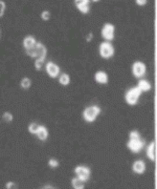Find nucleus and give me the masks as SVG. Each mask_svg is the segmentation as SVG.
I'll return each mask as SVG.
<instances>
[{
	"instance_id": "obj_1",
	"label": "nucleus",
	"mask_w": 157,
	"mask_h": 189,
	"mask_svg": "<svg viewBox=\"0 0 157 189\" xmlns=\"http://www.w3.org/2000/svg\"><path fill=\"white\" fill-rule=\"evenodd\" d=\"M101 114V108L97 105H92V106L87 107L85 110H84V119H85L87 122H93L95 121L97 116Z\"/></svg>"
},
{
	"instance_id": "obj_2",
	"label": "nucleus",
	"mask_w": 157,
	"mask_h": 189,
	"mask_svg": "<svg viewBox=\"0 0 157 189\" xmlns=\"http://www.w3.org/2000/svg\"><path fill=\"white\" fill-rule=\"evenodd\" d=\"M141 95V91L138 87L130 88L129 91L126 93V101H127L128 104L135 105L136 103H137Z\"/></svg>"
},
{
	"instance_id": "obj_3",
	"label": "nucleus",
	"mask_w": 157,
	"mask_h": 189,
	"mask_svg": "<svg viewBox=\"0 0 157 189\" xmlns=\"http://www.w3.org/2000/svg\"><path fill=\"white\" fill-rule=\"evenodd\" d=\"M143 146H145V141L141 140V138H138V139H130L127 143V147L134 154L139 152L143 148Z\"/></svg>"
},
{
	"instance_id": "obj_4",
	"label": "nucleus",
	"mask_w": 157,
	"mask_h": 189,
	"mask_svg": "<svg viewBox=\"0 0 157 189\" xmlns=\"http://www.w3.org/2000/svg\"><path fill=\"white\" fill-rule=\"evenodd\" d=\"M99 54L104 59H109L114 55V47L108 42H104L99 46Z\"/></svg>"
},
{
	"instance_id": "obj_5",
	"label": "nucleus",
	"mask_w": 157,
	"mask_h": 189,
	"mask_svg": "<svg viewBox=\"0 0 157 189\" xmlns=\"http://www.w3.org/2000/svg\"><path fill=\"white\" fill-rule=\"evenodd\" d=\"M114 32H115L114 25L111 24V23H106L102 28L103 38L111 41V40H113V38H114Z\"/></svg>"
},
{
	"instance_id": "obj_6",
	"label": "nucleus",
	"mask_w": 157,
	"mask_h": 189,
	"mask_svg": "<svg viewBox=\"0 0 157 189\" xmlns=\"http://www.w3.org/2000/svg\"><path fill=\"white\" fill-rule=\"evenodd\" d=\"M132 73L136 78L143 77V75L146 74V65H145V63L141 62V61L134 62V64L132 66Z\"/></svg>"
},
{
	"instance_id": "obj_7",
	"label": "nucleus",
	"mask_w": 157,
	"mask_h": 189,
	"mask_svg": "<svg viewBox=\"0 0 157 189\" xmlns=\"http://www.w3.org/2000/svg\"><path fill=\"white\" fill-rule=\"evenodd\" d=\"M75 171L77 173V178H80L84 182L87 181L89 177H90V169L88 167H86V166H83V165H80V166L75 167Z\"/></svg>"
},
{
	"instance_id": "obj_8",
	"label": "nucleus",
	"mask_w": 157,
	"mask_h": 189,
	"mask_svg": "<svg viewBox=\"0 0 157 189\" xmlns=\"http://www.w3.org/2000/svg\"><path fill=\"white\" fill-rule=\"evenodd\" d=\"M45 57H46V47L40 42H37L36 44V56L35 58H37V60H42L44 61Z\"/></svg>"
},
{
	"instance_id": "obj_9",
	"label": "nucleus",
	"mask_w": 157,
	"mask_h": 189,
	"mask_svg": "<svg viewBox=\"0 0 157 189\" xmlns=\"http://www.w3.org/2000/svg\"><path fill=\"white\" fill-rule=\"evenodd\" d=\"M46 71L51 78H56L59 75V73H60V69H59V66L56 63L48 62L46 64Z\"/></svg>"
},
{
	"instance_id": "obj_10",
	"label": "nucleus",
	"mask_w": 157,
	"mask_h": 189,
	"mask_svg": "<svg viewBox=\"0 0 157 189\" xmlns=\"http://www.w3.org/2000/svg\"><path fill=\"white\" fill-rule=\"evenodd\" d=\"M75 2L77 8L80 10L81 13H83V14L89 13V8H89V2L90 1H88V0H77Z\"/></svg>"
},
{
	"instance_id": "obj_11",
	"label": "nucleus",
	"mask_w": 157,
	"mask_h": 189,
	"mask_svg": "<svg viewBox=\"0 0 157 189\" xmlns=\"http://www.w3.org/2000/svg\"><path fill=\"white\" fill-rule=\"evenodd\" d=\"M95 81L99 84H107L108 81H109V78H108V75L106 71H97L95 73Z\"/></svg>"
},
{
	"instance_id": "obj_12",
	"label": "nucleus",
	"mask_w": 157,
	"mask_h": 189,
	"mask_svg": "<svg viewBox=\"0 0 157 189\" xmlns=\"http://www.w3.org/2000/svg\"><path fill=\"white\" fill-rule=\"evenodd\" d=\"M146 170V165L143 163V161H136L133 164V171L138 174H141V173L145 172Z\"/></svg>"
},
{
	"instance_id": "obj_13",
	"label": "nucleus",
	"mask_w": 157,
	"mask_h": 189,
	"mask_svg": "<svg viewBox=\"0 0 157 189\" xmlns=\"http://www.w3.org/2000/svg\"><path fill=\"white\" fill-rule=\"evenodd\" d=\"M36 44H37L36 39L34 38V37H32V36H28V37H26L23 40V45H24L25 49H29L32 47L36 46Z\"/></svg>"
},
{
	"instance_id": "obj_14",
	"label": "nucleus",
	"mask_w": 157,
	"mask_h": 189,
	"mask_svg": "<svg viewBox=\"0 0 157 189\" xmlns=\"http://www.w3.org/2000/svg\"><path fill=\"white\" fill-rule=\"evenodd\" d=\"M37 137H38L39 140L41 141H46L47 137H48V130L46 129L45 126H40L38 132H37Z\"/></svg>"
},
{
	"instance_id": "obj_15",
	"label": "nucleus",
	"mask_w": 157,
	"mask_h": 189,
	"mask_svg": "<svg viewBox=\"0 0 157 189\" xmlns=\"http://www.w3.org/2000/svg\"><path fill=\"white\" fill-rule=\"evenodd\" d=\"M137 87L141 89V91H149L151 89V83L148 81V80H139V82H138V85Z\"/></svg>"
},
{
	"instance_id": "obj_16",
	"label": "nucleus",
	"mask_w": 157,
	"mask_h": 189,
	"mask_svg": "<svg viewBox=\"0 0 157 189\" xmlns=\"http://www.w3.org/2000/svg\"><path fill=\"white\" fill-rule=\"evenodd\" d=\"M147 156L151 161H154L155 160V143L152 142L149 145L148 149H147Z\"/></svg>"
},
{
	"instance_id": "obj_17",
	"label": "nucleus",
	"mask_w": 157,
	"mask_h": 189,
	"mask_svg": "<svg viewBox=\"0 0 157 189\" xmlns=\"http://www.w3.org/2000/svg\"><path fill=\"white\" fill-rule=\"evenodd\" d=\"M71 184H72V187H73L75 189H83L84 188V181L81 180L80 178L72 179Z\"/></svg>"
},
{
	"instance_id": "obj_18",
	"label": "nucleus",
	"mask_w": 157,
	"mask_h": 189,
	"mask_svg": "<svg viewBox=\"0 0 157 189\" xmlns=\"http://www.w3.org/2000/svg\"><path fill=\"white\" fill-rule=\"evenodd\" d=\"M60 83L62 85H68L70 82V78H69V75L67 74H62L60 76V79H59Z\"/></svg>"
},
{
	"instance_id": "obj_19",
	"label": "nucleus",
	"mask_w": 157,
	"mask_h": 189,
	"mask_svg": "<svg viewBox=\"0 0 157 189\" xmlns=\"http://www.w3.org/2000/svg\"><path fill=\"white\" fill-rule=\"evenodd\" d=\"M30 84H32V81H30L29 78H23L22 80H21V83H20V85H21V87L23 88V89H28V88L30 87Z\"/></svg>"
},
{
	"instance_id": "obj_20",
	"label": "nucleus",
	"mask_w": 157,
	"mask_h": 189,
	"mask_svg": "<svg viewBox=\"0 0 157 189\" xmlns=\"http://www.w3.org/2000/svg\"><path fill=\"white\" fill-rule=\"evenodd\" d=\"M39 128H40V125H39L38 123H32L28 126V132H29L30 134H36L37 132H38Z\"/></svg>"
},
{
	"instance_id": "obj_21",
	"label": "nucleus",
	"mask_w": 157,
	"mask_h": 189,
	"mask_svg": "<svg viewBox=\"0 0 157 189\" xmlns=\"http://www.w3.org/2000/svg\"><path fill=\"white\" fill-rule=\"evenodd\" d=\"M2 119L5 121L6 123H10V122H12V121H13V115H12L11 112L6 111V112H4V114H3Z\"/></svg>"
},
{
	"instance_id": "obj_22",
	"label": "nucleus",
	"mask_w": 157,
	"mask_h": 189,
	"mask_svg": "<svg viewBox=\"0 0 157 189\" xmlns=\"http://www.w3.org/2000/svg\"><path fill=\"white\" fill-rule=\"evenodd\" d=\"M60 165V163H59L58 160L56 159H50L49 161H48V166L51 168H57Z\"/></svg>"
},
{
	"instance_id": "obj_23",
	"label": "nucleus",
	"mask_w": 157,
	"mask_h": 189,
	"mask_svg": "<svg viewBox=\"0 0 157 189\" xmlns=\"http://www.w3.org/2000/svg\"><path fill=\"white\" fill-rule=\"evenodd\" d=\"M130 139H138V138H141V134L137 130H132V132H130L129 134Z\"/></svg>"
},
{
	"instance_id": "obj_24",
	"label": "nucleus",
	"mask_w": 157,
	"mask_h": 189,
	"mask_svg": "<svg viewBox=\"0 0 157 189\" xmlns=\"http://www.w3.org/2000/svg\"><path fill=\"white\" fill-rule=\"evenodd\" d=\"M41 18L43 20H45V21H47V20L50 18V13L48 11H44L43 13L41 14Z\"/></svg>"
},
{
	"instance_id": "obj_25",
	"label": "nucleus",
	"mask_w": 157,
	"mask_h": 189,
	"mask_svg": "<svg viewBox=\"0 0 157 189\" xmlns=\"http://www.w3.org/2000/svg\"><path fill=\"white\" fill-rule=\"evenodd\" d=\"M5 188H6V189H14V188H18V185H17L16 183H14V182H8V183H6Z\"/></svg>"
},
{
	"instance_id": "obj_26",
	"label": "nucleus",
	"mask_w": 157,
	"mask_h": 189,
	"mask_svg": "<svg viewBox=\"0 0 157 189\" xmlns=\"http://www.w3.org/2000/svg\"><path fill=\"white\" fill-rule=\"evenodd\" d=\"M4 10H5V3L0 0V17L4 14Z\"/></svg>"
},
{
	"instance_id": "obj_27",
	"label": "nucleus",
	"mask_w": 157,
	"mask_h": 189,
	"mask_svg": "<svg viewBox=\"0 0 157 189\" xmlns=\"http://www.w3.org/2000/svg\"><path fill=\"white\" fill-rule=\"evenodd\" d=\"M43 62H44V61H42V60H36V62H35V67L39 71V69L42 67V65H43Z\"/></svg>"
},
{
	"instance_id": "obj_28",
	"label": "nucleus",
	"mask_w": 157,
	"mask_h": 189,
	"mask_svg": "<svg viewBox=\"0 0 157 189\" xmlns=\"http://www.w3.org/2000/svg\"><path fill=\"white\" fill-rule=\"evenodd\" d=\"M136 3H137L138 6H145L147 3V0H137Z\"/></svg>"
},
{
	"instance_id": "obj_29",
	"label": "nucleus",
	"mask_w": 157,
	"mask_h": 189,
	"mask_svg": "<svg viewBox=\"0 0 157 189\" xmlns=\"http://www.w3.org/2000/svg\"><path fill=\"white\" fill-rule=\"evenodd\" d=\"M92 38H93V35H92V33H90L88 35V37H87V39H86V40L89 42V41H91V39H92Z\"/></svg>"
},
{
	"instance_id": "obj_30",
	"label": "nucleus",
	"mask_w": 157,
	"mask_h": 189,
	"mask_svg": "<svg viewBox=\"0 0 157 189\" xmlns=\"http://www.w3.org/2000/svg\"><path fill=\"white\" fill-rule=\"evenodd\" d=\"M44 189H47V188H55L53 186H51V185H45L44 187H43Z\"/></svg>"
}]
</instances>
